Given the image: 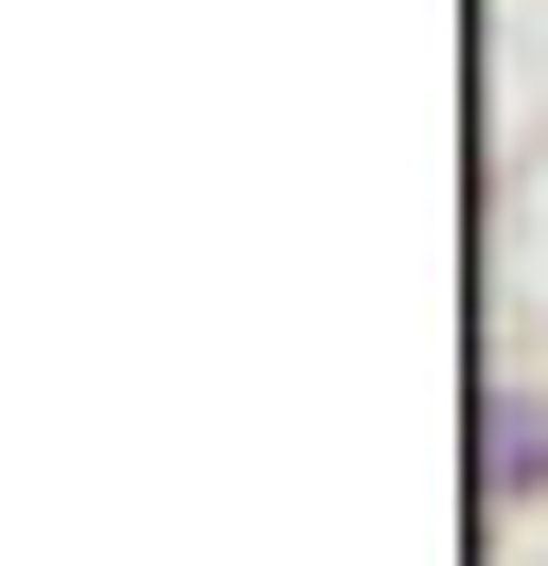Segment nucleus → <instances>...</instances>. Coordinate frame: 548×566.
I'll list each match as a JSON object with an SVG mask.
<instances>
[{"label":"nucleus","instance_id":"obj_1","mask_svg":"<svg viewBox=\"0 0 548 566\" xmlns=\"http://www.w3.org/2000/svg\"><path fill=\"white\" fill-rule=\"evenodd\" d=\"M477 495H548V389H530V371L477 407Z\"/></svg>","mask_w":548,"mask_h":566}]
</instances>
